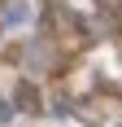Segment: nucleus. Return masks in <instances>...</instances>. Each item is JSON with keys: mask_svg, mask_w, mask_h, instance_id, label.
Listing matches in <instances>:
<instances>
[{"mask_svg": "<svg viewBox=\"0 0 122 127\" xmlns=\"http://www.w3.org/2000/svg\"><path fill=\"white\" fill-rule=\"evenodd\" d=\"M9 118H13V110H9L4 101H0V123H9Z\"/></svg>", "mask_w": 122, "mask_h": 127, "instance_id": "nucleus-3", "label": "nucleus"}, {"mask_svg": "<svg viewBox=\"0 0 122 127\" xmlns=\"http://www.w3.org/2000/svg\"><path fill=\"white\" fill-rule=\"evenodd\" d=\"M22 22H31V4L26 0H13L9 9L0 13V26H22Z\"/></svg>", "mask_w": 122, "mask_h": 127, "instance_id": "nucleus-1", "label": "nucleus"}, {"mask_svg": "<svg viewBox=\"0 0 122 127\" xmlns=\"http://www.w3.org/2000/svg\"><path fill=\"white\" fill-rule=\"evenodd\" d=\"M18 101H22V110H35V105H31V101H35V92H31V83H22V88H18Z\"/></svg>", "mask_w": 122, "mask_h": 127, "instance_id": "nucleus-2", "label": "nucleus"}]
</instances>
